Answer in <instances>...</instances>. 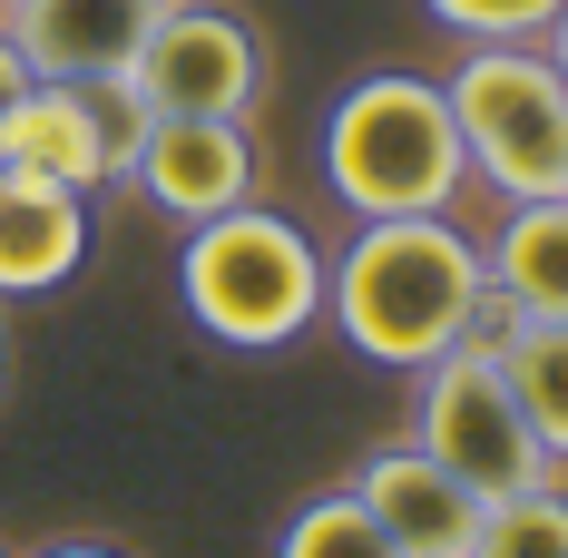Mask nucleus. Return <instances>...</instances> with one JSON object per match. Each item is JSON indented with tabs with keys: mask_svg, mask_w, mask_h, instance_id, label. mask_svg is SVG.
Instances as JSON below:
<instances>
[{
	"mask_svg": "<svg viewBox=\"0 0 568 558\" xmlns=\"http://www.w3.org/2000/svg\"><path fill=\"white\" fill-rule=\"evenodd\" d=\"M138 138H148V99L128 79H30L0 118V168L99 196V186H128Z\"/></svg>",
	"mask_w": 568,
	"mask_h": 558,
	"instance_id": "6",
	"label": "nucleus"
},
{
	"mask_svg": "<svg viewBox=\"0 0 568 558\" xmlns=\"http://www.w3.org/2000/svg\"><path fill=\"white\" fill-rule=\"evenodd\" d=\"M128 186L168 225H206L255 196V138H245V118H148Z\"/></svg>",
	"mask_w": 568,
	"mask_h": 558,
	"instance_id": "8",
	"label": "nucleus"
},
{
	"mask_svg": "<svg viewBox=\"0 0 568 558\" xmlns=\"http://www.w3.org/2000/svg\"><path fill=\"white\" fill-rule=\"evenodd\" d=\"M442 99L480 186H500L510 206L568 196V79L549 69L539 40H470Z\"/></svg>",
	"mask_w": 568,
	"mask_h": 558,
	"instance_id": "4",
	"label": "nucleus"
},
{
	"mask_svg": "<svg viewBox=\"0 0 568 558\" xmlns=\"http://www.w3.org/2000/svg\"><path fill=\"white\" fill-rule=\"evenodd\" d=\"M89 265V196L0 168V304H30Z\"/></svg>",
	"mask_w": 568,
	"mask_h": 558,
	"instance_id": "11",
	"label": "nucleus"
},
{
	"mask_svg": "<svg viewBox=\"0 0 568 558\" xmlns=\"http://www.w3.org/2000/svg\"><path fill=\"white\" fill-rule=\"evenodd\" d=\"M539 50H549V69H559V79H568V10H559V20H549V30H539Z\"/></svg>",
	"mask_w": 568,
	"mask_h": 558,
	"instance_id": "19",
	"label": "nucleus"
},
{
	"mask_svg": "<svg viewBox=\"0 0 568 558\" xmlns=\"http://www.w3.org/2000/svg\"><path fill=\"white\" fill-rule=\"evenodd\" d=\"M20 89H30V59L10 50V30H0V118H10V99H20Z\"/></svg>",
	"mask_w": 568,
	"mask_h": 558,
	"instance_id": "17",
	"label": "nucleus"
},
{
	"mask_svg": "<svg viewBox=\"0 0 568 558\" xmlns=\"http://www.w3.org/2000/svg\"><path fill=\"white\" fill-rule=\"evenodd\" d=\"M422 10L452 30L460 50H470V40H539L568 0H422Z\"/></svg>",
	"mask_w": 568,
	"mask_h": 558,
	"instance_id": "16",
	"label": "nucleus"
},
{
	"mask_svg": "<svg viewBox=\"0 0 568 558\" xmlns=\"http://www.w3.org/2000/svg\"><path fill=\"white\" fill-rule=\"evenodd\" d=\"M353 500L383 519L402 558H470V539H480V490L452 480L422 442H383L353 470Z\"/></svg>",
	"mask_w": 568,
	"mask_h": 558,
	"instance_id": "9",
	"label": "nucleus"
},
{
	"mask_svg": "<svg viewBox=\"0 0 568 558\" xmlns=\"http://www.w3.org/2000/svg\"><path fill=\"white\" fill-rule=\"evenodd\" d=\"M324 314L363 363L422 373L490 324V265L452 216H363L324 265Z\"/></svg>",
	"mask_w": 568,
	"mask_h": 558,
	"instance_id": "1",
	"label": "nucleus"
},
{
	"mask_svg": "<svg viewBox=\"0 0 568 558\" xmlns=\"http://www.w3.org/2000/svg\"><path fill=\"white\" fill-rule=\"evenodd\" d=\"M460 176V128L442 79L422 69H373L324 109V186L353 225L363 216H452Z\"/></svg>",
	"mask_w": 568,
	"mask_h": 558,
	"instance_id": "2",
	"label": "nucleus"
},
{
	"mask_svg": "<svg viewBox=\"0 0 568 558\" xmlns=\"http://www.w3.org/2000/svg\"><path fill=\"white\" fill-rule=\"evenodd\" d=\"M30 558H128V549H109V539H59V549H30Z\"/></svg>",
	"mask_w": 568,
	"mask_h": 558,
	"instance_id": "18",
	"label": "nucleus"
},
{
	"mask_svg": "<svg viewBox=\"0 0 568 558\" xmlns=\"http://www.w3.org/2000/svg\"><path fill=\"white\" fill-rule=\"evenodd\" d=\"M176 304L186 324L226 353H284L324 324V255L314 235L275 206H226V216L186 225L176 245Z\"/></svg>",
	"mask_w": 568,
	"mask_h": 558,
	"instance_id": "3",
	"label": "nucleus"
},
{
	"mask_svg": "<svg viewBox=\"0 0 568 558\" xmlns=\"http://www.w3.org/2000/svg\"><path fill=\"white\" fill-rule=\"evenodd\" d=\"M158 10L168 0H0V30L30 59V79H128Z\"/></svg>",
	"mask_w": 568,
	"mask_h": 558,
	"instance_id": "10",
	"label": "nucleus"
},
{
	"mask_svg": "<svg viewBox=\"0 0 568 558\" xmlns=\"http://www.w3.org/2000/svg\"><path fill=\"white\" fill-rule=\"evenodd\" d=\"M470 558H568V490L559 480H529L510 500H480Z\"/></svg>",
	"mask_w": 568,
	"mask_h": 558,
	"instance_id": "14",
	"label": "nucleus"
},
{
	"mask_svg": "<svg viewBox=\"0 0 568 558\" xmlns=\"http://www.w3.org/2000/svg\"><path fill=\"white\" fill-rule=\"evenodd\" d=\"M128 89L148 99V118H255V99H265V40H255L245 10L168 0L158 30L128 59Z\"/></svg>",
	"mask_w": 568,
	"mask_h": 558,
	"instance_id": "7",
	"label": "nucleus"
},
{
	"mask_svg": "<svg viewBox=\"0 0 568 558\" xmlns=\"http://www.w3.org/2000/svg\"><path fill=\"white\" fill-rule=\"evenodd\" d=\"M490 334H500V373H510L539 450L568 460V324H510V314H490Z\"/></svg>",
	"mask_w": 568,
	"mask_h": 558,
	"instance_id": "13",
	"label": "nucleus"
},
{
	"mask_svg": "<svg viewBox=\"0 0 568 558\" xmlns=\"http://www.w3.org/2000/svg\"><path fill=\"white\" fill-rule=\"evenodd\" d=\"M412 383H422L412 392V442L432 450L452 480H470L480 500H510V490H529V480L559 470V460L539 450V432H529L510 373H500V334H490V324L470 343H452L442 363H422Z\"/></svg>",
	"mask_w": 568,
	"mask_h": 558,
	"instance_id": "5",
	"label": "nucleus"
},
{
	"mask_svg": "<svg viewBox=\"0 0 568 558\" xmlns=\"http://www.w3.org/2000/svg\"><path fill=\"white\" fill-rule=\"evenodd\" d=\"M275 558H402V549L383 539V519L353 500V490H314L275 529Z\"/></svg>",
	"mask_w": 568,
	"mask_h": 558,
	"instance_id": "15",
	"label": "nucleus"
},
{
	"mask_svg": "<svg viewBox=\"0 0 568 558\" xmlns=\"http://www.w3.org/2000/svg\"><path fill=\"white\" fill-rule=\"evenodd\" d=\"M490 265V314L510 324H568V196H529L500 216V235L480 245Z\"/></svg>",
	"mask_w": 568,
	"mask_h": 558,
	"instance_id": "12",
	"label": "nucleus"
}]
</instances>
